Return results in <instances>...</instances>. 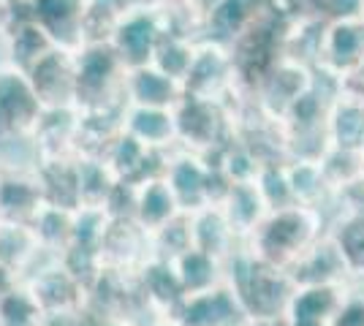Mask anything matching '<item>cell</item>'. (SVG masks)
I'll list each match as a JSON object with an SVG mask.
<instances>
[{"mask_svg": "<svg viewBox=\"0 0 364 326\" xmlns=\"http://www.w3.org/2000/svg\"><path fill=\"white\" fill-rule=\"evenodd\" d=\"M337 98L364 107V63L346 71L343 77H337Z\"/></svg>", "mask_w": 364, "mask_h": 326, "instance_id": "cell-44", "label": "cell"}, {"mask_svg": "<svg viewBox=\"0 0 364 326\" xmlns=\"http://www.w3.org/2000/svg\"><path fill=\"white\" fill-rule=\"evenodd\" d=\"M98 253H101V264L107 269L136 275L152 259V237L134 217H112Z\"/></svg>", "mask_w": 364, "mask_h": 326, "instance_id": "cell-12", "label": "cell"}, {"mask_svg": "<svg viewBox=\"0 0 364 326\" xmlns=\"http://www.w3.org/2000/svg\"><path fill=\"white\" fill-rule=\"evenodd\" d=\"M256 185L264 196V202L272 210H286V207H294V193H291L289 185V174H286V161L280 163H267L261 166L256 174Z\"/></svg>", "mask_w": 364, "mask_h": 326, "instance_id": "cell-40", "label": "cell"}, {"mask_svg": "<svg viewBox=\"0 0 364 326\" xmlns=\"http://www.w3.org/2000/svg\"><path fill=\"white\" fill-rule=\"evenodd\" d=\"M85 326H134L122 318H109V315H87L85 313Z\"/></svg>", "mask_w": 364, "mask_h": 326, "instance_id": "cell-46", "label": "cell"}, {"mask_svg": "<svg viewBox=\"0 0 364 326\" xmlns=\"http://www.w3.org/2000/svg\"><path fill=\"white\" fill-rule=\"evenodd\" d=\"M16 286H19V278H16L11 269H6V266L0 264V302L14 291Z\"/></svg>", "mask_w": 364, "mask_h": 326, "instance_id": "cell-45", "label": "cell"}, {"mask_svg": "<svg viewBox=\"0 0 364 326\" xmlns=\"http://www.w3.org/2000/svg\"><path fill=\"white\" fill-rule=\"evenodd\" d=\"M174 153V150H171ZM171 153H158L144 147L139 139H134L131 134L122 131L117 139L109 144V150L101 156V161L107 163V169L112 171V177L117 183L125 185H141L147 180L164 177L166 171V161Z\"/></svg>", "mask_w": 364, "mask_h": 326, "instance_id": "cell-13", "label": "cell"}, {"mask_svg": "<svg viewBox=\"0 0 364 326\" xmlns=\"http://www.w3.org/2000/svg\"><path fill=\"white\" fill-rule=\"evenodd\" d=\"M296 286H340L350 283L346 264L340 259L337 248L332 245L329 237H323L316 248H310L302 259L289 269Z\"/></svg>", "mask_w": 364, "mask_h": 326, "instance_id": "cell-28", "label": "cell"}, {"mask_svg": "<svg viewBox=\"0 0 364 326\" xmlns=\"http://www.w3.org/2000/svg\"><path fill=\"white\" fill-rule=\"evenodd\" d=\"M193 55H196V38L174 31H164L150 65L158 68L161 74L177 79L182 85L185 77H188V71H191V65H193Z\"/></svg>", "mask_w": 364, "mask_h": 326, "instance_id": "cell-36", "label": "cell"}, {"mask_svg": "<svg viewBox=\"0 0 364 326\" xmlns=\"http://www.w3.org/2000/svg\"><path fill=\"white\" fill-rule=\"evenodd\" d=\"M136 288L152 318H174L185 302V288L171 261L152 256L136 272Z\"/></svg>", "mask_w": 364, "mask_h": 326, "instance_id": "cell-17", "label": "cell"}, {"mask_svg": "<svg viewBox=\"0 0 364 326\" xmlns=\"http://www.w3.org/2000/svg\"><path fill=\"white\" fill-rule=\"evenodd\" d=\"M364 63V19H334L326 22L316 68L343 77Z\"/></svg>", "mask_w": 364, "mask_h": 326, "instance_id": "cell-15", "label": "cell"}, {"mask_svg": "<svg viewBox=\"0 0 364 326\" xmlns=\"http://www.w3.org/2000/svg\"><path fill=\"white\" fill-rule=\"evenodd\" d=\"M269 6L272 0H218V6L204 19L201 38L231 47L253 22L269 11Z\"/></svg>", "mask_w": 364, "mask_h": 326, "instance_id": "cell-20", "label": "cell"}, {"mask_svg": "<svg viewBox=\"0 0 364 326\" xmlns=\"http://www.w3.org/2000/svg\"><path fill=\"white\" fill-rule=\"evenodd\" d=\"M0 174H3V171H0Z\"/></svg>", "mask_w": 364, "mask_h": 326, "instance_id": "cell-51", "label": "cell"}, {"mask_svg": "<svg viewBox=\"0 0 364 326\" xmlns=\"http://www.w3.org/2000/svg\"><path fill=\"white\" fill-rule=\"evenodd\" d=\"M182 87H185V95L231 104V98L237 95V74H234L231 49L210 38H198L193 65L182 82Z\"/></svg>", "mask_w": 364, "mask_h": 326, "instance_id": "cell-7", "label": "cell"}, {"mask_svg": "<svg viewBox=\"0 0 364 326\" xmlns=\"http://www.w3.org/2000/svg\"><path fill=\"white\" fill-rule=\"evenodd\" d=\"M31 87L44 109L76 107V55L55 47L28 71Z\"/></svg>", "mask_w": 364, "mask_h": 326, "instance_id": "cell-11", "label": "cell"}, {"mask_svg": "<svg viewBox=\"0 0 364 326\" xmlns=\"http://www.w3.org/2000/svg\"><path fill=\"white\" fill-rule=\"evenodd\" d=\"M22 286L31 291L44 315H85L87 313V286L74 278V272L60 259L49 256L33 269Z\"/></svg>", "mask_w": 364, "mask_h": 326, "instance_id": "cell-6", "label": "cell"}, {"mask_svg": "<svg viewBox=\"0 0 364 326\" xmlns=\"http://www.w3.org/2000/svg\"><path fill=\"white\" fill-rule=\"evenodd\" d=\"M90 0H28L31 16L55 41V47L79 55L85 49L82 22Z\"/></svg>", "mask_w": 364, "mask_h": 326, "instance_id": "cell-14", "label": "cell"}, {"mask_svg": "<svg viewBox=\"0 0 364 326\" xmlns=\"http://www.w3.org/2000/svg\"><path fill=\"white\" fill-rule=\"evenodd\" d=\"M326 237L340 253L350 283L364 286V215L332 217Z\"/></svg>", "mask_w": 364, "mask_h": 326, "instance_id": "cell-30", "label": "cell"}, {"mask_svg": "<svg viewBox=\"0 0 364 326\" xmlns=\"http://www.w3.org/2000/svg\"><path fill=\"white\" fill-rule=\"evenodd\" d=\"M245 326H289V321L283 318V321H247Z\"/></svg>", "mask_w": 364, "mask_h": 326, "instance_id": "cell-47", "label": "cell"}, {"mask_svg": "<svg viewBox=\"0 0 364 326\" xmlns=\"http://www.w3.org/2000/svg\"><path fill=\"white\" fill-rule=\"evenodd\" d=\"M193 248V234H191V212H180L174 220H168L161 232L152 234V256L174 261L185 250Z\"/></svg>", "mask_w": 364, "mask_h": 326, "instance_id": "cell-38", "label": "cell"}, {"mask_svg": "<svg viewBox=\"0 0 364 326\" xmlns=\"http://www.w3.org/2000/svg\"><path fill=\"white\" fill-rule=\"evenodd\" d=\"M177 150L213 161L234 141V114L228 104L185 95L174 109Z\"/></svg>", "mask_w": 364, "mask_h": 326, "instance_id": "cell-4", "label": "cell"}, {"mask_svg": "<svg viewBox=\"0 0 364 326\" xmlns=\"http://www.w3.org/2000/svg\"><path fill=\"white\" fill-rule=\"evenodd\" d=\"M125 77L128 68L112 44L85 47L76 55V109H125Z\"/></svg>", "mask_w": 364, "mask_h": 326, "instance_id": "cell-3", "label": "cell"}, {"mask_svg": "<svg viewBox=\"0 0 364 326\" xmlns=\"http://www.w3.org/2000/svg\"><path fill=\"white\" fill-rule=\"evenodd\" d=\"M180 204L174 199L171 188L164 177H155V180H147L136 185V204H134V220L144 232L155 234L166 226L168 220L180 215Z\"/></svg>", "mask_w": 364, "mask_h": 326, "instance_id": "cell-29", "label": "cell"}, {"mask_svg": "<svg viewBox=\"0 0 364 326\" xmlns=\"http://www.w3.org/2000/svg\"><path fill=\"white\" fill-rule=\"evenodd\" d=\"M144 326H180L174 318H152L150 324H144Z\"/></svg>", "mask_w": 364, "mask_h": 326, "instance_id": "cell-48", "label": "cell"}, {"mask_svg": "<svg viewBox=\"0 0 364 326\" xmlns=\"http://www.w3.org/2000/svg\"><path fill=\"white\" fill-rule=\"evenodd\" d=\"M313 85H316V68L283 55L274 63L272 71L267 74V79L258 85L253 98L272 114L274 120H280L302 95L313 90Z\"/></svg>", "mask_w": 364, "mask_h": 326, "instance_id": "cell-10", "label": "cell"}, {"mask_svg": "<svg viewBox=\"0 0 364 326\" xmlns=\"http://www.w3.org/2000/svg\"><path fill=\"white\" fill-rule=\"evenodd\" d=\"M55 49V41L46 36V31L36 22L28 11V3L14 6L11 22L6 28V52H9V65L28 74L38 60Z\"/></svg>", "mask_w": 364, "mask_h": 326, "instance_id": "cell-19", "label": "cell"}, {"mask_svg": "<svg viewBox=\"0 0 364 326\" xmlns=\"http://www.w3.org/2000/svg\"><path fill=\"white\" fill-rule=\"evenodd\" d=\"M191 234H193V248L223 261V264H228L242 250V242L234 237L226 215L220 212L218 204L191 212Z\"/></svg>", "mask_w": 364, "mask_h": 326, "instance_id": "cell-24", "label": "cell"}, {"mask_svg": "<svg viewBox=\"0 0 364 326\" xmlns=\"http://www.w3.org/2000/svg\"><path fill=\"white\" fill-rule=\"evenodd\" d=\"M174 321L180 326H245L247 315L231 286L223 283L213 291L185 296Z\"/></svg>", "mask_w": 364, "mask_h": 326, "instance_id": "cell-18", "label": "cell"}, {"mask_svg": "<svg viewBox=\"0 0 364 326\" xmlns=\"http://www.w3.org/2000/svg\"><path fill=\"white\" fill-rule=\"evenodd\" d=\"M362 177H364V153H362Z\"/></svg>", "mask_w": 364, "mask_h": 326, "instance_id": "cell-50", "label": "cell"}, {"mask_svg": "<svg viewBox=\"0 0 364 326\" xmlns=\"http://www.w3.org/2000/svg\"><path fill=\"white\" fill-rule=\"evenodd\" d=\"M36 174H38L46 204L63 207V210H79L76 158H71V161H44V163H38Z\"/></svg>", "mask_w": 364, "mask_h": 326, "instance_id": "cell-34", "label": "cell"}, {"mask_svg": "<svg viewBox=\"0 0 364 326\" xmlns=\"http://www.w3.org/2000/svg\"><path fill=\"white\" fill-rule=\"evenodd\" d=\"M74 212L76 210H63V207L44 204L41 212L33 217L31 226L33 232L38 234L41 248L55 259H60L74 242Z\"/></svg>", "mask_w": 364, "mask_h": 326, "instance_id": "cell-35", "label": "cell"}, {"mask_svg": "<svg viewBox=\"0 0 364 326\" xmlns=\"http://www.w3.org/2000/svg\"><path fill=\"white\" fill-rule=\"evenodd\" d=\"M329 232V217L316 207H302L294 204L286 210H272L258 223V229L247 239L242 248L277 269H286L302 259L310 248H316Z\"/></svg>", "mask_w": 364, "mask_h": 326, "instance_id": "cell-1", "label": "cell"}, {"mask_svg": "<svg viewBox=\"0 0 364 326\" xmlns=\"http://www.w3.org/2000/svg\"><path fill=\"white\" fill-rule=\"evenodd\" d=\"M122 128L144 147L158 153L177 150V123H174V109H144V107H125Z\"/></svg>", "mask_w": 364, "mask_h": 326, "instance_id": "cell-26", "label": "cell"}, {"mask_svg": "<svg viewBox=\"0 0 364 326\" xmlns=\"http://www.w3.org/2000/svg\"><path fill=\"white\" fill-rule=\"evenodd\" d=\"M76 180H79V207L107 210L117 180L112 177V171L101 158H76Z\"/></svg>", "mask_w": 364, "mask_h": 326, "instance_id": "cell-37", "label": "cell"}, {"mask_svg": "<svg viewBox=\"0 0 364 326\" xmlns=\"http://www.w3.org/2000/svg\"><path fill=\"white\" fill-rule=\"evenodd\" d=\"M79 120L82 112L68 109H44L33 131V144L38 161H71L79 158Z\"/></svg>", "mask_w": 364, "mask_h": 326, "instance_id": "cell-16", "label": "cell"}, {"mask_svg": "<svg viewBox=\"0 0 364 326\" xmlns=\"http://www.w3.org/2000/svg\"><path fill=\"white\" fill-rule=\"evenodd\" d=\"M329 326H364V286L350 283Z\"/></svg>", "mask_w": 364, "mask_h": 326, "instance_id": "cell-43", "label": "cell"}, {"mask_svg": "<svg viewBox=\"0 0 364 326\" xmlns=\"http://www.w3.org/2000/svg\"><path fill=\"white\" fill-rule=\"evenodd\" d=\"M164 180L171 188L182 212H196L201 207L218 204L228 188V180L207 158L188 150H174L168 156Z\"/></svg>", "mask_w": 364, "mask_h": 326, "instance_id": "cell-5", "label": "cell"}, {"mask_svg": "<svg viewBox=\"0 0 364 326\" xmlns=\"http://www.w3.org/2000/svg\"><path fill=\"white\" fill-rule=\"evenodd\" d=\"M46 259H49V253L41 248L38 234L33 232L31 223L0 220V264L11 269L19 278V283Z\"/></svg>", "mask_w": 364, "mask_h": 326, "instance_id": "cell-21", "label": "cell"}, {"mask_svg": "<svg viewBox=\"0 0 364 326\" xmlns=\"http://www.w3.org/2000/svg\"><path fill=\"white\" fill-rule=\"evenodd\" d=\"M44 190L36 171H6L0 174V220L33 223L44 207Z\"/></svg>", "mask_w": 364, "mask_h": 326, "instance_id": "cell-23", "label": "cell"}, {"mask_svg": "<svg viewBox=\"0 0 364 326\" xmlns=\"http://www.w3.org/2000/svg\"><path fill=\"white\" fill-rule=\"evenodd\" d=\"M286 174H289L294 202L302 204V207H316L321 212H329V204H332L334 193L329 183H326V177H323V171H321V163L286 161Z\"/></svg>", "mask_w": 364, "mask_h": 326, "instance_id": "cell-32", "label": "cell"}, {"mask_svg": "<svg viewBox=\"0 0 364 326\" xmlns=\"http://www.w3.org/2000/svg\"><path fill=\"white\" fill-rule=\"evenodd\" d=\"M321 171H323V177H326V183L334 193L340 188L362 180V153H348V150L329 147V153L321 158Z\"/></svg>", "mask_w": 364, "mask_h": 326, "instance_id": "cell-41", "label": "cell"}, {"mask_svg": "<svg viewBox=\"0 0 364 326\" xmlns=\"http://www.w3.org/2000/svg\"><path fill=\"white\" fill-rule=\"evenodd\" d=\"M171 264L180 275L185 296L204 294V291H213V288L226 283V264L196 248L185 250L180 259H174Z\"/></svg>", "mask_w": 364, "mask_h": 326, "instance_id": "cell-31", "label": "cell"}, {"mask_svg": "<svg viewBox=\"0 0 364 326\" xmlns=\"http://www.w3.org/2000/svg\"><path fill=\"white\" fill-rule=\"evenodd\" d=\"M218 207L226 215L231 232H234V237L242 245L245 239L258 229V223L267 217V212H269V207L264 202L256 180H250V183H228L226 193L218 202Z\"/></svg>", "mask_w": 364, "mask_h": 326, "instance_id": "cell-25", "label": "cell"}, {"mask_svg": "<svg viewBox=\"0 0 364 326\" xmlns=\"http://www.w3.org/2000/svg\"><path fill=\"white\" fill-rule=\"evenodd\" d=\"M164 31H166V25L158 14V9L136 3L120 19L117 33L112 38V47L120 55V60L125 63L128 71L144 68V65L152 63V55H155V47H158Z\"/></svg>", "mask_w": 364, "mask_h": 326, "instance_id": "cell-8", "label": "cell"}, {"mask_svg": "<svg viewBox=\"0 0 364 326\" xmlns=\"http://www.w3.org/2000/svg\"><path fill=\"white\" fill-rule=\"evenodd\" d=\"M185 98V87L177 79L161 74L158 68L144 65L134 68L125 77V104L144 109H177Z\"/></svg>", "mask_w": 364, "mask_h": 326, "instance_id": "cell-22", "label": "cell"}, {"mask_svg": "<svg viewBox=\"0 0 364 326\" xmlns=\"http://www.w3.org/2000/svg\"><path fill=\"white\" fill-rule=\"evenodd\" d=\"M44 107L33 93L28 74L11 65L0 68V139L33 136Z\"/></svg>", "mask_w": 364, "mask_h": 326, "instance_id": "cell-9", "label": "cell"}, {"mask_svg": "<svg viewBox=\"0 0 364 326\" xmlns=\"http://www.w3.org/2000/svg\"><path fill=\"white\" fill-rule=\"evenodd\" d=\"M226 283L240 299L247 321H283L296 291L286 269L258 261L245 248L226 264Z\"/></svg>", "mask_w": 364, "mask_h": 326, "instance_id": "cell-2", "label": "cell"}, {"mask_svg": "<svg viewBox=\"0 0 364 326\" xmlns=\"http://www.w3.org/2000/svg\"><path fill=\"white\" fill-rule=\"evenodd\" d=\"M289 326H296V324H289ZM299 326H326V324H299Z\"/></svg>", "mask_w": 364, "mask_h": 326, "instance_id": "cell-49", "label": "cell"}, {"mask_svg": "<svg viewBox=\"0 0 364 326\" xmlns=\"http://www.w3.org/2000/svg\"><path fill=\"white\" fill-rule=\"evenodd\" d=\"M307 16L323 22L334 19H364V0H296Z\"/></svg>", "mask_w": 364, "mask_h": 326, "instance_id": "cell-42", "label": "cell"}, {"mask_svg": "<svg viewBox=\"0 0 364 326\" xmlns=\"http://www.w3.org/2000/svg\"><path fill=\"white\" fill-rule=\"evenodd\" d=\"M329 144L348 153H364V107L337 98L326 117Z\"/></svg>", "mask_w": 364, "mask_h": 326, "instance_id": "cell-33", "label": "cell"}, {"mask_svg": "<svg viewBox=\"0 0 364 326\" xmlns=\"http://www.w3.org/2000/svg\"><path fill=\"white\" fill-rule=\"evenodd\" d=\"M44 310L22 283L0 302V326H44Z\"/></svg>", "mask_w": 364, "mask_h": 326, "instance_id": "cell-39", "label": "cell"}, {"mask_svg": "<svg viewBox=\"0 0 364 326\" xmlns=\"http://www.w3.org/2000/svg\"><path fill=\"white\" fill-rule=\"evenodd\" d=\"M350 283H340V286H296V291L291 296L286 321L289 324H326L332 321L337 313L343 296L348 291Z\"/></svg>", "mask_w": 364, "mask_h": 326, "instance_id": "cell-27", "label": "cell"}]
</instances>
